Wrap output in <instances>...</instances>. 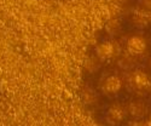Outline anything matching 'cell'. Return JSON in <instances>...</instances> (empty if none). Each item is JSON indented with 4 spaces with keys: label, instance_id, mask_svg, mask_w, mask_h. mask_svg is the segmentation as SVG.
Returning <instances> with one entry per match:
<instances>
[{
    "label": "cell",
    "instance_id": "1",
    "mask_svg": "<svg viewBox=\"0 0 151 126\" xmlns=\"http://www.w3.org/2000/svg\"><path fill=\"white\" fill-rule=\"evenodd\" d=\"M97 57L99 59H108L110 57H115L121 54V47L119 43H103L97 46Z\"/></svg>",
    "mask_w": 151,
    "mask_h": 126
},
{
    "label": "cell",
    "instance_id": "2",
    "mask_svg": "<svg viewBox=\"0 0 151 126\" xmlns=\"http://www.w3.org/2000/svg\"><path fill=\"white\" fill-rule=\"evenodd\" d=\"M129 84L137 90H146L151 86V79L142 70H135L129 75Z\"/></svg>",
    "mask_w": 151,
    "mask_h": 126
},
{
    "label": "cell",
    "instance_id": "3",
    "mask_svg": "<svg viewBox=\"0 0 151 126\" xmlns=\"http://www.w3.org/2000/svg\"><path fill=\"white\" fill-rule=\"evenodd\" d=\"M127 49L131 55H140L146 49V41L140 36H132L127 43Z\"/></svg>",
    "mask_w": 151,
    "mask_h": 126
},
{
    "label": "cell",
    "instance_id": "4",
    "mask_svg": "<svg viewBox=\"0 0 151 126\" xmlns=\"http://www.w3.org/2000/svg\"><path fill=\"white\" fill-rule=\"evenodd\" d=\"M121 89V80L117 77H109L102 85V90L105 93H116Z\"/></svg>",
    "mask_w": 151,
    "mask_h": 126
},
{
    "label": "cell",
    "instance_id": "5",
    "mask_svg": "<svg viewBox=\"0 0 151 126\" xmlns=\"http://www.w3.org/2000/svg\"><path fill=\"white\" fill-rule=\"evenodd\" d=\"M145 112H146V108H145L144 103H142V102H133L129 104V113H131V115H133L135 118L144 117Z\"/></svg>",
    "mask_w": 151,
    "mask_h": 126
},
{
    "label": "cell",
    "instance_id": "6",
    "mask_svg": "<svg viewBox=\"0 0 151 126\" xmlns=\"http://www.w3.org/2000/svg\"><path fill=\"white\" fill-rule=\"evenodd\" d=\"M108 115H109V118L112 120V121H120V120H122V118H123V112H122V109L119 107V106H114V107H111L110 109H109V112H108Z\"/></svg>",
    "mask_w": 151,
    "mask_h": 126
},
{
    "label": "cell",
    "instance_id": "7",
    "mask_svg": "<svg viewBox=\"0 0 151 126\" xmlns=\"http://www.w3.org/2000/svg\"><path fill=\"white\" fill-rule=\"evenodd\" d=\"M105 29H106V32H108L110 35H114V34H116V33H117V32L121 29L120 22H119V21H116V20H112V21H110V22L106 24Z\"/></svg>",
    "mask_w": 151,
    "mask_h": 126
},
{
    "label": "cell",
    "instance_id": "8",
    "mask_svg": "<svg viewBox=\"0 0 151 126\" xmlns=\"http://www.w3.org/2000/svg\"><path fill=\"white\" fill-rule=\"evenodd\" d=\"M99 67H100V63H99V61L96 57H91V58H88L86 61V68H87V70L91 72V73L96 72Z\"/></svg>",
    "mask_w": 151,
    "mask_h": 126
},
{
    "label": "cell",
    "instance_id": "9",
    "mask_svg": "<svg viewBox=\"0 0 151 126\" xmlns=\"http://www.w3.org/2000/svg\"><path fill=\"white\" fill-rule=\"evenodd\" d=\"M143 5L147 10H151V0H143Z\"/></svg>",
    "mask_w": 151,
    "mask_h": 126
},
{
    "label": "cell",
    "instance_id": "10",
    "mask_svg": "<svg viewBox=\"0 0 151 126\" xmlns=\"http://www.w3.org/2000/svg\"><path fill=\"white\" fill-rule=\"evenodd\" d=\"M149 66H150V68H151V58H150V61H149Z\"/></svg>",
    "mask_w": 151,
    "mask_h": 126
},
{
    "label": "cell",
    "instance_id": "11",
    "mask_svg": "<svg viewBox=\"0 0 151 126\" xmlns=\"http://www.w3.org/2000/svg\"><path fill=\"white\" fill-rule=\"evenodd\" d=\"M115 1H120L121 3V1H124V0H115Z\"/></svg>",
    "mask_w": 151,
    "mask_h": 126
}]
</instances>
